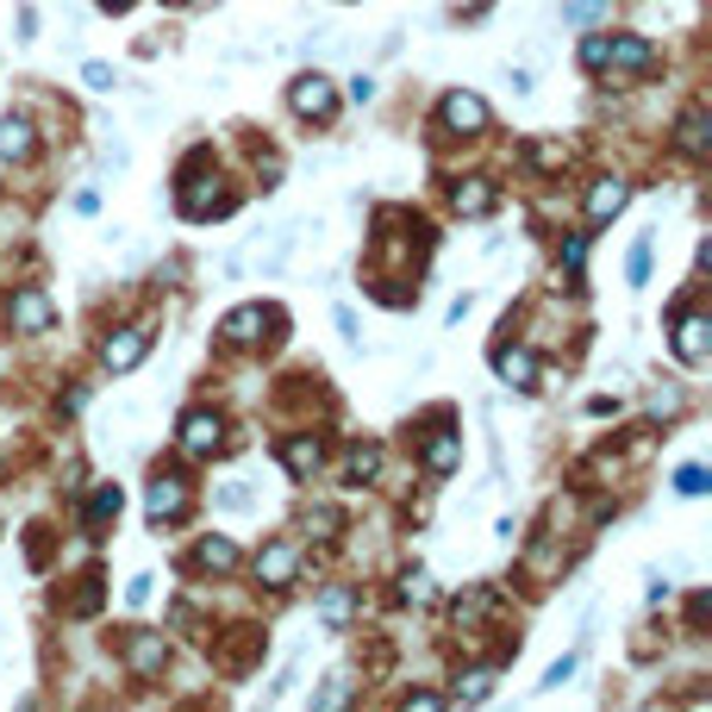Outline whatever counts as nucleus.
<instances>
[{
	"instance_id": "nucleus-1",
	"label": "nucleus",
	"mask_w": 712,
	"mask_h": 712,
	"mask_svg": "<svg viewBox=\"0 0 712 712\" xmlns=\"http://www.w3.org/2000/svg\"><path fill=\"white\" fill-rule=\"evenodd\" d=\"M288 106H294L301 119H319V126H331V113H338V88H331L326 69H301V76L288 81Z\"/></svg>"
},
{
	"instance_id": "nucleus-2",
	"label": "nucleus",
	"mask_w": 712,
	"mask_h": 712,
	"mask_svg": "<svg viewBox=\"0 0 712 712\" xmlns=\"http://www.w3.org/2000/svg\"><path fill=\"white\" fill-rule=\"evenodd\" d=\"M181 213H188V219H219V213H231V194L219 188V176H201V156L181 169Z\"/></svg>"
},
{
	"instance_id": "nucleus-3",
	"label": "nucleus",
	"mask_w": 712,
	"mask_h": 712,
	"mask_svg": "<svg viewBox=\"0 0 712 712\" xmlns=\"http://www.w3.org/2000/svg\"><path fill=\"white\" fill-rule=\"evenodd\" d=\"M151 356V326H119L101 338V369L106 376H131Z\"/></svg>"
},
{
	"instance_id": "nucleus-4",
	"label": "nucleus",
	"mask_w": 712,
	"mask_h": 712,
	"mask_svg": "<svg viewBox=\"0 0 712 712\" xmlns=\"http://www.w3.org/2000/svg\"><path fill=\"white\" fill-rule=\"evenodd\" d=\"M487 119H494V113H487V101L482 94H444V106H437V126L450 131V138H482L487 131Z\"/></svg>"
},
{
	"instance_id": "nucleus-5",
	"label": "nucleus",
	"mask_w": 712,
	"mask_h": 712,
	"mask_svg": "<svg viewBox=\"0 0 712 712\" xmlns=\"http://www.w3.org/2000/svg\"><path fill=\"white\" fill-rule=\"evenodd\" d=\"M7 326L26 331V338H38V331L56 326V306L44 288H13V301H7Z\"/></svg>"
},
{
	"instance_id": "nucleus-6",
	"label": "nucleus",
	"mask_w": 712,
	"mask_h": 712,
	"mask_svg": "<svg viewBox=\"0 0 712 712\" xmlns=\"http://www.w3.org/2000/svg\"><path fill=\"white\" fill-rule=\"evenodd\" d=\"M650 63H657V51H650V38H637V31H625V38H607V63H600V69H607V76L619 81V76H644Z\"/></svg>"
},
{
	"instance_id": "nucleus-7",
	"label": "nucleus",
	"mask_w": 712,
	"mask_h": 712,
	"mask_svg": "<svg viewBox=\"0 0 712 712\" xmlns=\"http://www.w3.org/2000/svg\"><path fill=\"white\" fill-rule=\"evenodd\" d=\"M119 657H126V669L138 675V682H144V675H163V662H169V644H163V632H126Z\"/></svg>"
},
{
	"instance_id": "nucleus-8",
	"label": "nucleus",
	"mask_w": 712,
	"mask_h": 712,
	"mask_svg": "<svg viewBox=\"0 0 712 712\" xmlns=\"http://www.w3.org/2000/svg\"><path fill=\"white\" fill-rule=\"evenodd\" d=\"M294 575H301V550H294L288 537H276V544L256 550V582L263 587H294Z\"/></svg>"
},
{
	"instance_id": "nucleus-9",
	"label": "nucleus",
	"mask_w": 712,
	"mask_h": 712,
	"mask_svg": "<svg viewBox=\"0 0 712 712\" xmlns=\"http://www.w3.org/2000/svg\"><path fill=\"white\" fill-rule=\"evenodd\" d=\"M219 444H226V419H219V412L194 407L181 419V450H188V457H213Z\"/></svg>"
},
{
	"instance_id": "nucleus-10",
	"label": "nucleus",
	"mask_w": 712,
	"mask_h": 712,
	"mask_svg": "<svg viewBox=\"0 0 712 712\" xmlns=\"http://www.w3.org/2000/svg\"><path fill=\"white\" fill-rule=\"evenodd\" d=\"M281 469L294 475V482H313L319 469H326V444L313 432H294V437H281Z\"/></svg>"
},
{
	"instance_id": "nucleus-11",
	"label": "nucleus",
	"mask_w": 712,
	"mask_h": 712,
	"mask_svg": "<svg viewBox=\"0 0 712 712\" xmlns=\"http://www.w3.org/2000/svg\"><path fill=\"white\" fill-rule=\"evenodd\" d=\"M269 326H281L269 306H238V313H226L219 338H226V344H263V338H269Z\"/></svg>"
},
{
	"instance_id": "nucleus-12",
	"label": "nucleus",
	"mask_w": 712,
	"mask_h": 712,
	"mask_svg": "<svg viewBox=\"0 0 712 712\" xmlns=\"http://www.w3.org/2000/svg\"><path fill=\"white\" fill-rule=\"evenodd\" d=\"M494 369H500V382L519 387V394H537V387H544V369H537V356H532V351H519V344L494 356Z\"/></svg>"
},
{
	"instance_id": "nucleus-13",
	"label": "nucleus",
	"mask_w": 712,
	"mask_h": 712,
	"mask_svg": "<svg viewBox=\"0 0 712 712\" xmlns=\"http://www.w3.org/2000/svg\"><path fill=\"white\" fill-rule=\"evenodd\" d=\"M675 356L682 363H707L712 356V326L700 313H675Z\"/></svg>"
},
{
	"instance_id": "nucleus-14",
	"label": "nucleus",
	"mask_w": 712,
	"mask_h": 712,
	"mask_svg": "<svg viewBox=\"0 0 712 712\" xmlns=\"http://www.w3.org/2000/svg\"><path fill=\"white\" fill-rule=\"evenodd\" d=\"M188 500H194V494H188V482H181V475H156L151 494H144V507H151L156 525H163V519H181V512H188Z\"/></svg>"
},
{
	"instance_id": "nucleus-15",
	"label": "nucleus",
	"mask_w": 712,
	"mask_h": 712,
	"mask_svg": "<svg viewBox=\"0 0 712 712\" xmlns=\"http://www.w3.org/2000/svg\"><path fill=\"white\" fill-rule=\"evenodd\" d=\"M494 201H500V194H494V181H487V176H462L457 188H450V206H457L462 219H482V213H494Z\"/></svg>"
},
{
	"instance_id": "nucleus-16",
	"label": "nucleus",
	"mask_w": 712,
	"mask_h": 712,
	"mask_svg": "<svg viewBox=\"0 0 712 712\" xmlns=\"http://www.w3.org/2000/svg\"><path fill=\"white\" fill-rule=\"evenodd\" d=\"M625 201H632V188H625L619 176H600L594 188H587V226H607Z\"/></svg>"
},
{
	"instance_id": "nucleus-17",
	"label": "nucleus",
	"mask_w": 712,
	"mask_h": 712,
	"mask_svg": "<svg viewBox=\"0 0 712 712\" xmlns=\"http://www.w3.org/2000/svg\"><path fill=\"white\" fill-rule=\"evenodd\" d=\"M38 156V131L26 119H0V163H31Z\"/></svg>"
},
{
	"instance_id": "nucleus-18",
	"label": "nucleus",
	"mask_w": 712,
	"mask_h": 712,
	"mask_svg": "<svg viewBox=\"0 0 712 712\" xmlns=\"http://www.w3.org/2000/svg\"><path fill=\"white\" fill-rule=\"evenodd\" d=\"M675 144H682L687 156H707V151H712V119H707V106H687V113H682V126H675Z\"/></svg>"
},
{
	"instance_id": "nucleus-19",
	"label": "nucleus",
	"mask_w": 712,
	"mask_h": 712,
	"mask_svg": "<svg viewBox=\"0 0 712 712\" xmlns=\"http://www.w3.org/2000/svg\"><path fill=\"white\" fill-rule=\"evenodd\" d=\"M194 569H201V575H231V569H238V544H231V537H206L201 550H194Z\"/></svg>"
},
{
	"instance_id": "nucleus-20",
	"label": "nucleus",
	"mask_w": 712,
	"mask_h": 712,
	"mask_svg": "<svg viewBox=\"0 0 712 712\" xmlns=\"http://www.w3.org/2000/svg\"><path fill=\"white\" fill-rule=\"evenodd\" d=\"M457 462H462V432H450V425H444V432L425 444V469H432V475H450Z\"/></svg>"
},
{
	"instance_id": "nucleus-21",
	"label": "nucleus",
	"mask_w": 712,
	"mask_h": 712,
	"mask_svg": "<svg viewBox=\"0 0 712 712\" xmlns=\"http://www.w3.org/2000/svg\"><path fill=\"white\" fill-rule=\"evenodd\" d=\"M382 475V444H351V462H344V482L351 487H369Z\"/></svg>"
},
{
	"instance_id": "nucleus-22",
	"label": "nucleus",
	"mask_w": 712,
	"mask_h": 712,
	"mask_svg": "<svg viewBox=\"0 0 712 712\" xmlns=\"http://www.w3.org/2000/svg\"><path fill=\"white\" fill-rule=\"evenodd\" d=\"M351 612H356L351 587H326V594H319V619H326V632H344V625H351Z\"/></svg>"
},
{
	"instance_id": "nucleus-23",
	"label": "nucleus",
	"mask_w": 712,
	"mask_h": 712,
	"mask_svg": "<svg viewBox=\"0 0 712 712\" xmlns=\"http://www.w3.org/2000/svg\"><path fill=\"white\" fill-rule=\"evenodd\" d=\"M113 519H119V482H101L94 487V500H88V532L101 537Z\"/></svg>"
},
{
	"instance_id": "nucleus-24",
	"label": "nucleus",
	"mask_w": 712,
	"mask_h": 712,
	"mask_svg": "<svg viewBox=\"0 0 712 712\" xmlns=\"http://www.w3.org/2000/svg\"><path fill=\"white\" fill-rule=\"evenodd\" d=\"M494 682H500V675L482 662V669H462V675H457V694H462V700H487V694H494Z\"/></svg>"
},
{
	"instance_id": "nucleus-25",
	"label": "nucleus",
	"mask_w": 712,
	"mask_h": 712,
	"mask_svg": "<svg viewBox=\"0 0 712 712\" xmlns=\"http://www.w3.org/2000/svg\"><path fill=\"white\" fill-rule=\"evenodd\" d=\"M213 507H219V512H251L256 494L244 482H219V487H213Z\"/></svg>"
},
{
	"instance_id": "nucleus-26",
	"label": "nucleus",
	"mask_w": 712,
	"mask_h": 712,
	"mask_svg": "<svg viewBox=\"0 0 712 712\" xmlns=\"http://www.w3.org/2000/svg\"><path fill=\"white\" fill-rule=\"evenodd\" d=\"M306 532L319 537V544H331V537L344 532V512H338V507H313V512H306Z\"/></svg>"
},
{
	"instance_id": "nucleus-27",
	"label": "nucleus",
	"mask_w": 712,
	"mask_h": 712,
	"mask_svg": "<svg viewBox=\"0 0 712 712\" xmlns=\"http://www.w3.org/2000/svg\"><path fill=\"white\" fill-rule=\"evenodd\" d=\"M682 407H687L682 387H657V394H650V419H675Z\"/></svg>"
},
{
	"instance_id": "nucleus-28",
	"label": "nucleus",
	"mask_w": 712,
	"mask_h": 712,
	"mask_svg": "<svg viewBox=\"0 0 712 712\" xmlns=\"http://www.w3.org/2000/svg\"><path fill=\"white\" fill-rule=\"evenodd\" d=\"M594 13H607V0H562V20L569 26H587Z\"/></svg>"
},
{
	"instance_id": "nucleus-29",
	"label": "nucleus",
	"mask_w": 712,
	"mask_h": 712,
	"mask_svg": "<svg viewBox=\"0 0 712 712\" xmlns=\"http://www.w3.org/2000/svg\"><path fill=\"white\" fill-rule=\"evenodd\" d=\"M101 607V575H81V587H76V600H69V612H94Z\"/></svg>"
},
{
	"instance_id": "nucleus-30",
	"label": "nucleus",
	"mask_w": 712,
	"mask_h": 712,
	"mask_svg": "<svg viewBox=\"0 0 712 712\" xmlns=\"http://www.w3.org/2000/svg\"><path fill=\"white\" fill-rule=\"evenodd\" d=\"M675 487H682V494H707V487H712V475L700 469V462H687L682 475H675Z\"/></svg>"
},
{
	"instance_id": "nucleus-31",
	"label": "nucleus",
	"mask_w": 712,
	"mask_h": 712,
	"mask_svg": "<svg viewBox=\"0 0 712 712\" xmlns=\"http://www.w3.org/2000/svg\"><path fill=\"white\" fill-rule=\"evenodd\" d=\"M532 163H537V169H550V176H557L562 163H569V151H562V144H532Z\"/></svg>"
},
{
	"instance_id": "nucleus-32",
	"label": "nucleus",
	"mask_w": 712,
	"mask_h": 712,
	"mask_svg": "<svg viewBox=\"0 0 712 712\" xmlns=\"http://www.w3.org/2000/svg\"><path fill=\"white\" fill-rule=\"evenodd\" d=\"M344 700H351V687H344V675H331V682L319 687V694H313V707H344Z\"/></svg>"
},
{
	"instance_id": "nucleus-33",
	"label": "nucleus",
	"mask_w": 712,
	"mask_h": 712,
	"mask_svg": "<svg viewBox=\"0 0 712 712\" xmlns=\"http://www.w3.org/2000/svg\"><path fill=\"white\" fill-rule=\"evenodd\" d=\"M400 600H432V587H425V569H407V575H400Z\"/></svg>"
},
{
	"instance_id": "nucleus-34",
	"label": "nucleus",
	"mask_w": 712,
	"mask_h": 712,
	"mask_svg": "<svg viewBox=\"0 0 712 712\" xmlns=\"http://www.w3.org/2000/svg\"><path fill=\"white\" fill-rule=\"evenodd\" d=\"M81 81H88V88H94V94H106V88H113V63H88V69H81Z\"/></svg>"
},
{
	"instance_id": "nucleus-35",
	"label": "nucleus",
	"mask_w": 712,
	"mask_h": 712,
	"mask_svg": "<svg viewBox=\"0 0 712 712\" xmlns=\"http://www.w3.org/2000/svg\"><path fill=\"white\" fill-rule=\"evenodd\" d=\"M582 256H587V231H575V238H569V244H562V269H569V276H575V269H582Z\"/></svg>"
},
{
	"instance_id": "nucleus-36",
	"label": "nucleus",
	"mask_w": 712,
	"mask_h": 712,
	"mask_svg": "<svg viewBox=\"0 0 712 712\" xmlns=\"http://www.w3.org/2000/svg\"><path fill=\"white\" fill-rule=\"evenodd\" d=\"M632 281H650V238L632 244Z\"/></svg>"
},
{
	"instance_id": "nucleus-37",
	"label": "nucleus",
	"mask_w": 712,
	"mask_h": 712,
	"mask_svg": "<svg viewBox=\"0 0 712 712\" xmlns=\"http://www.w3.org/2000/svg\"><path fill=\"white\" fill-rule=\"evenodd\" d=\"M151 600V575H131L126 582V607H144Z\"/></svg>"
},
{
	"instance_id": "nucleus-38",
	"label": "nucleus",
	"mask_w": 712,
	"mask_h": 712,
	"mask_svg": "<svg viewBox=\"0 0 712 712\" xmlns=\"http://www.w3.org/2000/svg\"><path fill=\"white\" fill-rule=\"evenodd\" d=\"M582 63H587V69H600V63H607V38H587V44H582Z\"/></svg>"
},
{
	"instance_id": "nucleus-39",
	"label": "nucleus",
	"mask_w": 712,
	"mask_h": 712,
	"mask_svg": "<svg viewBox=\"0 0 712 712\" xmlns=\"http://www.w3.org/2000/svg\"><path fill=\"white\" fill-rule=\"evenodd\" d=\"M569 675H575V657L550 662V675H544V687H562V682H569Z\"/></svg>"
},
{
	"instance_id": "nucleus-40",
	"label": "nucleus",
	"mask_w": 712,
	"mask_h": 712,
	"mask_svg": "<svg viewBox=\"0 0 712 712\" xmlns=\"http://www.w3.org/2000/svg\"><path fill=\"white\" fill-rule=\"evenodd\" d=\"M351 101H376V76H351Z\"/></svg>"
},
{
	"instance_id": "nucleus-41",
	"label": "nucleus",
	"mask_w": 712,
	"mask_h": 712,
	"mask_svg": "<svg viewBox=\"0 0 712 712\" xmlns=\"http://www.w3.org/2000/svg\"><path fill=\"white\" fill-rule=\"evenodd\" d=\"M94 7H106V13H126L131 0H94Z\"/></svg>"
}]
</instances>
